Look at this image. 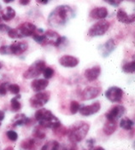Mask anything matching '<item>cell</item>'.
Returning <instances> with one entry per match:
<instances>
[{
  "instance_id": "6da1fadb",
  "label": "cell",
  "mask_w": 135,
  "mask_h": 150,
  "mask_svg": "<svg viewBox=\"0 0 135 150\" xmlns=\"http://www.w3.org/2000/svg\"><path fill=\"white\" fill-rule=\"evenodd\" d=\"M75 16V12L71 6L59 5L49 14L48 23L53 28H63Z\"/></svg>"
},
{
  "instance_id": "7a4b0ae2",
  "label": "cell",
  "mask_w": 135,
  "mask_h": 150,
  "mask_svg": "<svg viewBox=\"0 0 135 150\" xmlns=\"http://www.w3.org/2000/svg\"><path fill=\"white\" fill-rule=\"evenodd\" d=\"M34 117L35 120L39 122V125L45 129L47 128L53 130L62 125L59 119L56 117L51 111L44 108H39L35 112Z\"/></svg>"
},
{
  "instance_id": "3957f363",
  "label": "cell",
  "mask_w": 135,
  "mask_h": 150,
  "mask_svg": "<svg viewBox=\"0 0 135 150\" xmlns=\"http://www.w3.org/2000/svg\"><path fill=\"white\" fill-rule=\"evenodd\" d=\"M90 125L87 122H76L69 129H68L67 136L70 142H72L73 143H77L81 142L87 137Z\"/></svg>"
},
{
  "instance_id": "277c9868",
  "label": "cell",
  "mask_w": 135,
  "mask_h": 150,
  "mask_svg": "<svg viewBox=\"0 0 135 150\" xmlns=\"http://www.w3.org/2000/svg\"><path fill=\"white\" fill-rule=\"evenodd\" d=\"M37 31V28L31 22H24L19 25L16 28H10L7 33L8 36L13 39H18L33 36Z\"/></svg>"
},
{
  "instance_id": "5b68a950",
  "label": "cell",
  "mask_w": 135,
  "mask_h": 150,
  "mask_svg": "<svg viewBox=\"0 0 135 150\" xmlns=\"http://www.w3.org/2000/svg\"><path fill=\"white\" fill-rule=\"evenodd\" d=\"M45 68V62L43 60H38L34 62L32 65L28 67V68L23 73L22 77L25 79H31L39 77L43 74Z\"/></svg>"
},
{
  "instance_id": "8992f818",
  "label": "cell",
  "mask_w": 135,
  "mask_h": 150,
  "mask_svg": "<svg viewBox=\"0 0 135 150\" xmlns=\"http://www.w3.org/2000/svg\"><path fill=\"white\" fill-rule=\"evenodd\" d=\"M110 27V23L105 20H100L89 28L87 35L91 38L103 36Z\"/></svg>"
},
{
  "instance_id": "52a82bcc",
  "label": "cell",
  "mask_w": 135,
  "mask_h": 150,
  "mask_svg": "<svg viewBox=\"0 0 135 150\" xmlns=\"http://www.w3.org/2000/svg\"><path fill=\"white\" fill-rule=\"evenodd\" d=\"M50 97V93L49 91H40L35 95H33L30 98V106L33 108L39 109L43 108L46 103H48Z\"/></svg>"
},
{
  "instance_id": "ba28073f",
  "label": "cell",
  "mask_w": 135,
  "mask_h": 150,
  "mask_svg": "<svg viewBox=\"0 0 135 150\" xmlns=\"http://www.w3.org/2000/svg\"><path fill=\"white\" fill-rule=\"evenodd\" d=\"M123 91L117 86H111L105 91L106 98L111 103H120L123 97Z\"/></svg>"
},
{
  "instance_id": "9c48e42d",
  "label": "cell",
  "mask_w": 135,
  "mask_h": 150,
  "mask_svg": "<svg viewBox=\"0 0 135 150\" xmlns=\"http://www.w3.org/2000/svg\"><path fill=\"white\" fill-rule=\"evenodd\" d=\"M102 92L101 87H95V86H88L85 88L80 94V99L82 101H88L92 100L97 97Z\"/></svg>"
},
{
  "instance_id": "30bf717a",
  "label": "cell",
  "mask_w": 135,
  "mask_h": 150,
  "mask_svg": "<svg viewBox=\"0 0 135 150\" xmlns=\"http://www.w3.org/2000/svg\"><path fill=\"white\" fill-rule=\"evenodd\" d=\"M126 112L125 107L122 105H115L113 106L108 112L105 113L106 120H117L118 119L122 118Z\"/></svg>"
},
{
  "instance_id": "8fae6325",
  "label": "cell",
  "mask_w": 135,
  "mask_h": 150,
  "mask_svg": "<svg viewBox=\"0 0 135 150\" xmlns=\"http://www.w3.org/2000/svg\"><path fill=\"white\" fill-rule=\"evenodd\" d=\"M116 48V41L113 38H109V40H107L106 42L103 45H101L98 50L101 53V55L103 57H108L109 56Z\"/></svg>"
},
{
  "instance_id": "7c38bea8",
  "label": "cell",
  "mask_w": 135,
  "mask_h": 150,
  "mask_svg": "<svg viewBox=\"0 0 135 150\" xmlns=\"http://www.w3.org/2000/svg\"><path fill=\"white\" fill-rule=\"evenodd\" d=\"M9 48H10V53L11 55L20 56L23 54L28 49V44L25 41L14 42L13 44L10 45Z\"/></svg>"
},
{
  "instance_id": "4fadbf2b",
  "label": "cell",
  "mask_w": 135,
  "mask_h": 150,
  "mask_svg": "<svg viewBox=\"0 0 135 150\" xmlns=\"http://www.w3.org/2000/svg\"><path fill=\"white\" fill-rule=\"evenodd\" d=\"M100 109H101L100 103L95 102L91 105H87V106H84L82 108H80L79 112L82 116H91V115H93L97 112H99Z\"/></svg>"
},
{
  "instance_id": "5bb4252c",
  "label": "cell",
  "mask_w": 135,
  "mask_h": 150,
  "mask_svg": "<svg viewBox=\"0 0 135 150\" xmlns=\"http://www.w3.org/2000/svg\"><path fill=\"white\" fill-rule=\"evenodd\" d=\"M58 62H59V64L62 67H69V68L75 67L80 63V60L77 57L70 56V55H64V56H61L59 58Z\"/></svg>"
},
{
  "instance_id": "9a60e30c",
  "label": "cell",
  "mask_w": 135,
  "mask_h": 150,
  "mask_svg": "<svg viewBox=\"0 0 135 150\" xmlns=\"http://www.w3.org/2000/svg\"><path fill=\"white\" fill-rule=\"evenodd\" d=\"M100 74H101V67H100V66L97 65L92 67L87 68L84 73V76L87 79V81L92 82V81H95L99 77Z\"/></svg>"
},
{
  "instance_id": "2e32d148",
  "label": "cell",
  "mask_w": 135,
  "mask_h": 150,
  "mask_svg": "<svg viewBox=\"0 0 135 150\" xmlns=\"http://www.w3.org/2000/svg\"><path fill=\"white\" fill-rule=\"evenodd\" d=\"M108 9L105 7H97L91 10L90 16L94 20H104L108 16Z\"/></svg>"
},
{
  "instance_id": "e0dca14e",
  "label": "cell",
  "mask_w": 135,
  "mask_h": 150,
  "mask_svg": "<svg viewBox=\"0 0 135 150\" xmlns=\"http://www.w3.org/2000/svg\"><path fill=\"white\" fill-rule=\"evenodd\" d=\"M48 84L49 81L47 79H34L31 83V88L35 92H40V91H44L45 89H46Z\"/></svg>"
},
{
  "instance_id": "ac0fdd59",
  "label": "cell",
  "mask_w": 135,
  "mask_h": 150,
  "mask_svg": "<svg viewBox=\"0 0 135 150\" xmlns=\"http://www.w3.org/2000/svg\"><path fill=\"white\" fill-rule=\"evenodd\" d=\"M117 19L120 22L122 23H125V24H131L134 21L135 16L134 14L129 16L127 15V13L124 11L123 9H119L117 12Z\"/></svg>"
},
{
  "instance_id": "d6986e66",
  "label": "cell",
  "mask_w": 135,
  "mask_h": 150,
  "mask_svg": "<svg viewBox=\"0 0 135 150\" xmlns=\"http://www.w3.org/2000/svg\"><path fill=\"white\" fill-rule=\"evenodd\" d=\"M117 126H118L117 120H106V121H105L104 125V127H103V131L104 132V134L107 135V136H111L116 131Z\"/></svg>"
},
{
  "instance_id": "ffe728a7",
  "label": "cell",
  "mask_w": 135,
  "mask_h": 150,
  "mask_svg": "<svg viewBox=\"0 0 135 150\" xmlns=\"http://www.w3.org/2000/svg\"><path fill=\"white\" fill-rule=\"evenodd\" d=\"M16 17V10L11 7H5L1 11V18L5 21H10Z\"/></svg>"
},
{
  "instance_id": "44dd1931",
  "label": "cell",
  "mask_w": 135,
  "mask_h": 150,
  "mask_svg": "<svg viewBox=\"0 0 135 150\" xmlns=\"http://www.w3.org/2000/svg\"><path fill=\"white\" fill-rule=\"evenodd\" d=\"M21 148L24 150H36L35 140L33 138H27L21 142Z\"/></svg>"
},
{
  "instance_id": "7402d4cb",
  "label": "cell",
  "mask_w": 135,
  "mask_h": 150,
  "mask_svg": "<svg viewBox=\"0 0 135 150\" xmlns=\"http://www.w3.org/2000/svg\"><path fill=\"white\" fill-rule=\"evenodd\" d=\"M30 121V119L27 118L25 114H17L14 120H13V126H18V125H28Z\"/></svg>"
},
{
  "instance_id": "603a6c76",
  "label": "cell",
  "mask_w": 135,
  "mask_h": 150,
  "mask_svg": "<svg viewBox=\"0 0 135 150\" xmlns=\"http://www.w3.org/2000/svg\"><path fill=\"white\" fill-rule=\"evenodd\" d=\"M134 121L127 117L122 119L120 121V127L122 128L123 130H126V131L134 130Z\"/></svg>"
},
{
  "instance_id": "cb8c5ba5",
  "label": "cell",
  "mask_w": 135,
  "mask_h": 150,
  "mask_svg": "<svg viewBox=\"0 0 135 150\" xmlns=\"http://www.w3.org/2000/svg\"><path fill=\"white\" fill-rule=\"evenodd\" d=\"M44 129H45V128H44V127H42V126H36L35 128H34V130L33 131V137H34V138H37V139H39V140H43V139H45V137H46V133H45V131Z\"/></svg>"
},
{
  "instance_id": "d4e9b609",
  "label": "cell",
  "mask_w": 135,
  "mask_h": 150,
  "mask_svg": "<svg viewBox=\"0 0 135 150\" xmlns=\"http://www.w3.org/2000/svg\"><path fill=\"white\" fill-rule=\"evenodd\" d=\"M59 148H60V144L58 141L51 140L45 142L43 145L41 150H59Z\"/></svg>"
},
{
  "instance_id": "484cf974",
  "label": "cell",
  "mask_w": 135,
  "mask_h": 150,
  "mask_svg": "<svg viewBox=\"0 0 135 150\" xmlns=\"http://www.w3.org/2000/svg\"><path fill=\"white\" fill-rule=\"evenodd\" d=\"M19 98H21V96L18 94L16 96H15V97H13L11 99V101H10V108H11L12 111L18 112V111H20L21 109V104L18 101Z\"/></svg>"
},
{
  "instance_id": "4316f807",
  "label": "cell",
  "mask_w": 135,
  "mask_h": 150,
  "mask_svg": "<svg viewBox=\"0 0 135 150\" xmlns=\"http://www.w3.org/2000/svg\"><path fill=\"white\" fill-rule=\"evenodd\" d=\"M122 71L126 74H134L135 71L134 61L126 62L125 64L122 66Z\"/></svg>"
},
{
  "instance_id": "83f0119b",
  "label": "cell",
  "mask_w": 135,
  "mask_h": 150,
  "mask_svg": "<svg viewBox=\"0 0 135 150\" xmlns=\"http://www.w3.org/2000/svg\"><path fill=\"white\" fill-rule=\"evenodd\" d=\"M53 133H54L56 136L59 137H64V136H66V135H67L68 128L61 125L60 126H58V127H57V128L53 129Z\"/></svg>"
},
{
  "instance_id": "f1b7e54d",
  "label": "cell",
  "mask_w": 135,
  "mask_h": 150,
  "mask_svg": "<svg viewBox=\"0 0 135 150\" xmlns=\"http://www.w3.org/2000/svg\"><path fill=\"white\" fill-rule=\"evenodd\" d=\"M80 109V103L77 101H72L69 105V111L71 114H75L79 112Z\"/></svg>"
},
{
  "instance_id": "f546056e",
  "label": "cell",
  "mask_w": 135,
  "mask_h": 150,
  "mask_svg": "<svg viewBox=\"0 0 135 150\" xmlns=\"http://www.w3.org/2000/svg\"><path fill=\"white\" fill-rule=\"evenodd\" d=\"M43 74H44V77L45 79H51L53 77V75L55 74V71L52 67H45L44 72H43Z\"/></svg>"
},
{
  "instance_id": "4dcf8cb0",
  "label": "cell",
  "mask_w": 135,
  "mask_h": 150,
  "mask_svg": "<svg viewBox=\"0 0 135 150\" xmlns=\"http://www.w3.org/2000/svg\"><path fill=\"white\" fill-rule=\"evenodd\" d=\"M8 91H10V93L13 95H18L20 93L21 88L18 84H10L8 86Z\"/></svg>"
},
{
  "instance_id": "1f68e13d",
  "label": "cell",
  "mask_w": 135,
  "mask_h": 150,
  "mask_svg": "<svg viewBox=\"0 0 135 150\" xmlns=\"http://www.w3.org/2000/svg\"><path fill=\"white\" fill-rule=\"evenodd\" d=\"M6 136H7L8 139H10L11 142H16L18 139V134L13 130H10V131H7Z\"/></svg>"
},
{
  "instance_id": "d6a6232c",
  "label": "cell",
  "mask_w": 135,
  "mask_h": 150,
  "mask_svg": "<svg viewBox=\"0 0 135 150\" xmlns=\"http://www.w3.org/2000/svg\"><path fill=\"white\" fill-rule=\"evenodd\" d=\"M9 82H4L0 84V96H4L8 92V86H9Z\"/></svg>"
},
{
  "instance_id": "836d02e7",
  "label": "cell",
  "mask_w": 135,
  "mask_h": 150,
  "mask_svg": "<svg viewBox=\"0 0 135 150\" xmlns=\"http://www.w3.org/2000/svg\"><path fill=\"white\" fill-rule=\"evenodd\" d=\"M104 1L106 2L107 4H109L111 5V6L117 7V6H119L124 0H104Z\"/></svg>"
},
{
  "instance_id": "e575fe53",
  "label": "cell",
  "mask_w": 135,
  "mask_h": 150,
  "mask_svg": "<svg viewBox=\"0 0 135 150\" xmlns=\"http://www.w3.org/2000/svg\"><path fill=\"white\" fill-rule=\"evenodd\" d=\"M0 54L1 55H10V48L8 45H3V46H0Z\"/></svg>"
},
{
  "instance_id": "d590c367",
  "label": "cell",
  "mask_w": 135,
  "mask_h": 150,
  "mask_svg": "<svg viewBox=\"0 0 135 150\" xmlns=\"http://www.w3.org/2000/svg\"><path fill=\"white\" fill-rule=\"evenodd\" d=\"M10 30V27H8L7 25H4V24H0V32L1 33H8Z\"/></svg>"
},
{
  "instance_id": "8d00e7d4",
  "label": "cell",
  "mask_w": 135,
  "mask_h": 150,
  "mask_svg": "<svg viewBox=\"0 0 135 150\" xmlns=\"http://www.w3.org/2000/svg\"><path fill=\"white\" fill-rule=\"evenodd\" d=\"M31 2V0H19V4L21 5H28L29 3Z\"/></svg>"
},
{
  "instance_id": "74e56055",
  "label": "cell",
  "mask_w": 135,
  "mask_h": 150,
  "mask_svg": "<svg viewBox=\"0 0 135 150\" xmlns=\"http://www.w3.org/2000/svg\"><path fill=\"white\" fill-rule=\"evenodd\" d=\"M4 116H5L4 112V111H0V126H1V122L3 121L4 119Z\"/></svg>"
},
{
  "instance_id": "f35d334b",
  "label": "cell",
  "mask_w": 135,
  "mask_h": 150,
  "mask_svg": "<svg viewBox=\"0 0 135 150\" xmlns=\"http://www.w3.org/2000/svg\"><path fill=\"white\" fill-rule=\"evenodd\" d=\"M49 1H50V0H36V2L40 4H48Z\"/></svg>"
},
{
  "instance_id": "ab89813d",
  "label": "cell",
  "mask_w": 135,
  "mask_h": 150,
  "mask_svg": "<svg viewBox=\"0 0 135 150\" xmlns=\"http://www.w3.org/2000/svg\"><path fill=\"white\" fill-rule=\"evenodd\" d=\"M92 150H105L104 148H102V147H100V146H97L96 148H94Z\"/></svg>"
},
{
  "instance_id": "60d3db41",
  "label": "cell",
  "mask_w": 135,
  "mask_h": 150,
  "mask_svg": "<svg viewBox=\"0 0 135 150\" xmlns=\"http://www.w3.org/2000/svg\"><path fill=\"white\" fill-rule=\"evenodd\" d=\"M4 150H14V148H13V147H11V146H9V147L5 148Z\"/></svg>"
},
{
  "instance_id": "b9f144b4",
  "label": "cell",
  "mask_w": 135,
  "mask_h": 150,
  "mask_svg": "<svg viewBox=\"0 0 135 150\" xmlns=\"http://www.w3.org/2000/svg\"><path fill=\"white\" fill-rule=\"evenodd\" d=\"M5 4H10V3H12L14 0H3Z\"/></svg>"
},
{
  "instance_id": "7bdbcfd3",
  "label": "cell",
  "mask_w": 135,
  "mask_h": 150,
  "mask_svg": "<svg viewBox=\"0 0 135 150\" xmlns=\"http://www.w3.org/2000/svg\"><path fill=\"white\" fill-rule=\"evenodd\" d=\"M2 23V18H1V16H0V24Z\"/></svg>"
},
{
  "instance_id": "ee69618b",
  "label": "cell",
  "mask_w": 135,
  "mask_h": 150,
  "mask_svg": "<svg viewBox=\"0 0 135 150\" xmlns=\"http://www.w3.org/2000/svg\"><path fill=\"white\" fill-rule=\"evenodd\" d=\"M2 68V64H1V62H0V69Z\"/></svg>"
},
{
  "instance_id": "f6af8a7d",
  "label": "cell",
  "mask_w": 135,
  "mask_h": 150,
  "mask_svg": "<svg viewBox=\"0 0 135 150\" xmlns=\"http://www.w3.org/2000/svg\"><path fill=\"white\" fill-rule=\"evenodd\" d=\"M127 1H132V2H134V0H127Z\"/></svg>"
},
{
  "instance_id": "bcb514c9",
  "label": "cell",
  "mask_w": 135,
  "mask_h": 150,
  "mask_svg": "<svg viewBox=\"0 0 135 150\" xmlns=\"http://www.w3.org/2000/svg\"><path fill=\"white\" fill-rule=\"evenodd\" d=\"M1 83H2V82H0V84H1Z\"/></svg>"
},
{
  "instance_id": "7dc6e473",
  "label": "cell",
  "mask_w": 135,
  "mask_h": 150,
  "mask_svg": "<svg viewBox=\"0 0 135 150\" xmlns=\"http://www.w3.org/2000/svg\"><path fill=\"white\" fill-rule=\"evenodd\" d=\"M69 150H70V149H69Z\"/></svg>"
}]
</instances>
